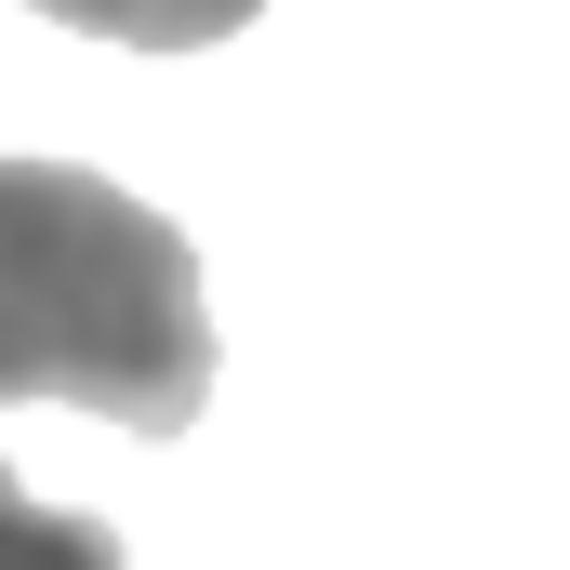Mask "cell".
Returning a JSON list of instances; mask_svg holds the SVG:
<instances>
[{"instance_id":"2","label":"cell","mask_w":570,"mask_h":570,"mask_svg":"<svg viewBox=\"0 0 570 570\" xmlns=\"http://www.w3.org/2000/svg\"><path fill=\"white\" fill-rule=\"evenodd\" d=\"M53 27H94V40H134V53H199V40H239L266 0H40Z\"/></svg>"},{"instance_id":"1","label":"cell","mask_w":570,"mask_h":570,"mask_svg":"<svg viewBox=\"0 0 570 570\" xmlns=\"http://www.w3.org/2000/svg\"><path fill=\"white\" fill-rule=\"evenodd\" d=\"M0 399H80L134 438L199 425L213 305L186 226L80 159H0Z\"/></svg>"},{"instance_id":"3","label":"cell","mask_w":570,"mask_h":570,"mask_svg":"<svg viewBox=\"0 0 570 570\" xmlns=\"http://www.w3.org/2000/svg\"><path fill=\"white\" fill-rule=\"evenodd\" d=\"M0 570H120V531H107V518L27 504V478L0 464Z\"/></svg>"}]
</instances>
